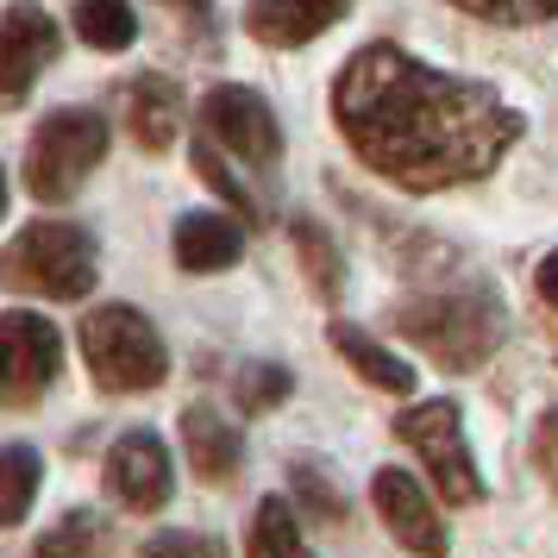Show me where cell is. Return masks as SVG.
<instances>
[{
	"label": "cell",
	"instance_id": "6da1fadb",
	"mask_svg": "<svg viewBox=\"0 0 558 558\" xmlns=\"http://www.w3.org/2000/svg\"><path fill=\"white\" fill-rule=\"evenodd\" d=\"M332 126L364 170L402 195H446L489 177L527 120L489 82L446 76L402 45H364L332 76Z\"/></svg>",
	"mask_w": 558,
	"mask_h": 558
},
{
	"label": "cell",
	"instance_id": "7a4b0ae2",
	"mask_svg": "<svg viewBox=\"0 0 558 558\" xmlns=\"http://www.w3.org/2000/svg\"><path fill=\"white\" fill-rule=\"evenodd\" d=\"M396 332L439 364V371H483L502 345V302L489 289H446V295H414L396 314Z\"/></svg>",
	"mask_w": 558,
	"mask_h": 558
},
{
	"label": "cell",
	"instance_id": "3957f363",
	"mask_svg": "<svg viewBox=\"0 0 558 558\" xmlns=\"http://www.w3.org/2000/svg\"><path fill=\"white\" fill-rule=\"evenodd\" d=\"M82 364L101 396H145L170 383V345L132 302H101L82 314Z\"/></svg>",
	"mask_w": 558,
	"mask_h": 558
},
{
	"label": "cell",
	"instance_id": "277c9868",
	"mask_svg": "<svg viewBox=\"0 0 558 558\" xmlns=\"http://www.w3.org/2000/svg\"><path fill=\"white\" fill-rule=\"evenodd\" d=\"M95 277H101V239L76 220H32L0 252V282L45 295V302H82Z\"/></svg>",
	"mask_w": 558,
	"mask_h": 558
},
{
	"label": "cell",
	"instance_id": "5b68a950",
	"mask_svg": "<svg viewBox=\"0 0 558 558\" xmlns=\"http://www.w3.org/2000/svg\"><path fill=\"white\" fill-rule=\"evenodd\" d=\"M107 113L95 107H57L45 113L26 138V195L45 207H63L70 195H82V182L107 163Z\"/></svg>",
	"mask_w": 558,
	"mask_h": 558
},
{
	"label": "cell",
	"instance_id": "8992f818",
	"mask_svg": "<svg viewBox=\"0 0 558 558\" xmlns=\"http://www.w3.org/2000/svg\"><path fill=\"white\" fill-rule=\"evenodd\" d=\"M396 439L427 464L439 502H452V508L483 502V471H477L471 439H464V408L458 402H414V408H402V414H396Z\"/></svg>",
	"mask_w": 558,
	"mask_h": 558
},
{
	"label": "cell",
	"instance_id": "52a82bcc",
	"mask_svg": "<svg viewBox=\"0 0 558 558\" xmlns=\"http://www.w3.org/2000/svg\"><path fill=\"white\" fill-rule=\"evenodd\" d=\"M63 377V332L51 314L7 307L0 314V408H32Z\"/></svg>",
	"mask_w": 558,
	"mask_h": 558
},
{
	"label": "cell",
	"instance_id": "ba28073f",
	"mask_svg": "<svg viewBox=\"0 0 558 558\" xmlns=\"http://www.w3.org/2000/svg\"><path fill=\"white\" fill-rule=\"evenodd\" d=\"M63 51V32L38 0L0 7V101H26L32 82L45 76Z\"/></svg>",
	"mask_w": 558,
	"mask_h": 558
},
{
	"label": "cell",
	"instance_id": "9c48e42d",
	"mask_svg": "<svg viewBox=\"0 0 558 558\" xmlns=\"http://www.w3.org/2000/svg\"><path fill=\"white\" fill-rule=\"evenodd\" d=\"M202 120H207V132H214L232 157H245V163H277L282 157V126H277V113H270V101L252 95V88H239V82L207 88Z\"/></svg>",
	"mask_w": 558,
	"mask_h": 558
},
{
	"label": "cell",
	"instance_id": "30bf717a",
	"mask_svg": "<svg viewBox=\"0 0 558 558\" xmlns=\"http://www.w3.org/2000/svg\"><path fill=\"white\" fill-rule=\"evenodd\" d=\"M107 489H113L126 508H138V514H157V508L177 496L170 446H163L151 427H126L113 446H107Z\"/></svg>",
	"mask_w": 558,
	"mask_h": 558
},
{
	"label": "cell",
	"instance_id": "8fae6325",
	"mask_svg": "<svg viewBox=\"0 0 558 558\" xmlns=\"http://www.w3.org/2000/svg\"><path fill=\"white\" fill-rule=\"evenodd\" d=\"M371 502H377L383 527L396 533L408 553H446V514L421 489V477H408L402 464H389V471L371 477Z\"/></svg>",
	"mask_w": 558,
	"mask_h": 558
},
{
	"label": "cell",
	"instance_id": "7c38bea8",
	"mask_svg": "<svg viewBox=\"0 0 558 558\" xmlns=\"http://www.w3.org/2000/svg\"><path fill=\"white\" fill-rule=\"evenodd\" d=\"M352 13V0H252L245 7V32L270 51H302L320 32H332Z\"/></svg>",
	"mask_w": 558,
	"mask_h": 558
},
{
	"label": "cell",
	"instance_id": "4fadbf2b",
	"mask_svg": "<svg viewBox=\"0 0 558 558\" xmlns=\"http://www.w3.org/2000/svg\"><path fill=\"white\" fill-rule=\"evenodd\" d=\"M170 245H177V264L189 270V277H220V270H232V264L245 257V227H239L232 214L195 207V214L177 220Z\"/></svg>",
	"mask_w": 558,
	"mask_h": 558
},
{
	"label": "cell",
	"instance_id": "5bb4252c",
	"mask_svg": "<svg viewBox=\"0 0 558 558\" xmlns=\"http://www.w3.org/2000/svg\"><path fill=\"white\" fill-rule=\"evenodd\" d=\"M120 107H126V132L138 151H170L182 132V88L170 76H132L126 95H120Z\"/></svg>",
	"mask_w": 558,
	"mask_h": 558
},
{
	"label": "cell",
	"instance_id": "9a60e30c",
	"mask_svg": "<svg viewBox=\"0 0 558 558\" xmlns=\"http://www.w3.org/2000/svg\"><path fill=\"white\" fill-rule=\"evenodd\" d=\"M182 446H189V464H195V477L207 483H232L239 477V464H245V433L232 427L220 408H182Z\"/></svg>",
	"mask_w": 558,
	"mask_h": 558
},
{
	"label": "cell",
	"instance_id": "2e32d148",
	"mask_svg": "<svg viewBox=\"0 0 558 558\" xmlns=\"http://www.w3.org/2000/svg\"><path fill=\"white\" fill-rule=\"evenodd\" d=\"M327 345L345 357V364H352L371 389H383V396H414V364H402V357L389 352V345H377L364 327H352V320H332Z\"/></svg>",
	"mask_w": 558,
	"mask_h": 558
},
{
	"label": "cell",
	"instance_id": "e0dca14e",
	"mask_svg": "<svg viewBox=\"0 0 558 558\" xmlns=\"http://www.w3.org/2000/svg\"><path fill=\"white\" fill-rule=\"evenodd\" d=\"M289 502L302 508V521H314V527H345V514H352L320 458H289Z\"/></svg>",
	"mask_w": 558,
	"mask_h": 558
},
{
	"label": "cell",
	"instance_id": "ac0fdd59",
	"mask_svg": "<svg viewBox=\"0 0 558 558\" xmlns=\"http://www.w3.org/2000/svg\"><path fill=\"white\" fill-rule=\"evenodd\" d=\"M245 546L264 558H295L307 546V521H302V508L289 502V496H264L252 514V533H245Z\"/></svg>",
	"mask_w": 558,
	"mask_h": 558
},
{
	"label": "cell",
	"instance_id": "d6986e66",
	"mask_svg": "<svg viewBox=\"0 0 558 558\" xmlns=\"http://www.w3.org/2000/svg\"><path fill=\"white\" fill-rule=\"evenodd\" d=\"M38 483H45V458L32 446H0V527H20L38 502Z\"/></svg>",
	"mask_w": 558,
	"mask_h": 558
},
{
	"label": "cell",
	"instance_id": "ffe728a7",
	"mask_svg": "<svg viewBox=\"0 0 558 558\" xmlns=\"http://www.w3.org/2000/svg\"><path fill=\"white\" fill-rule=\"evenodd\" d=\"M70 26L88 51H126L138 38V13H132V0H76Z\"/></svg>",
	"mask_w": 558,
	"mask_h": 558
},
{
	"label": "cell",
	"instance_id": "44dd1931",
	"mask_svg": "<svg viewBox=\"0 0 558 558\" xmlns=\"http://www.w3.org/2000/svg\"><path fill=\"white\" fill-rule=\"evenodd\" d=\"M289 239H295V252H302V264H307V282H314L327 302H339L345 264H339V245L327 239V227H320V220H289Z\"/></svg>",
	"mask_w": 558,
	"mask_h": 558
},
{
	"label": "cell",
	"instance_id": "7402d4cb",
	"mask_svg": "<svg viewBox=\"0 0 558 558\" xmlns=\"http://www.w3.org/2000/svg\"><path fill=\"white\" fill-rule=\"evenodd\" d=\"M232 396H239L245 414H270V408H282L295 396V377H289V364H252V371H239Z\"/></svg>",
	"mask_w": 558,
	"mask_h": 558
},
{
	"label": "cell",
	"instance_id": "603a6c76",
	"mask_svg": "<svg viewBox=\"0 0 558 558\" xmlns=\"http://www.w3.org/2000/svg\"><path fill=\"white\" fill-rule=\"evenodd\" d=\"M101 539H107L101 514H95V508H70L51 533H38V553H45V558H51V553H95Z\"/></svg>",
	"mask_w": 558,
	"mask_h": 558
},
{
	"label": "cell",
	"instance_id": "cb8c5ba5",
	"mask_svg": "<svg viewBox=\"0 0 558 558\" xmlns=\"http://www.w3.org/2000/svg\"><path fill=\"white\" fill-rule=\"evenodd\" d=\"M195 177H202L207 189H214V195L232 207V214H239V220H257V202L245 195V182L232 177V163L214 151V145H195Z\"/></svg>",
	"mask_w": 558,
	"mask_h": 558
},
{
	"label": "cell",
	"instance_id": "d4e9b609",
	"mask_svg": "<svg viewBox=\"0 0 558 558\" xmlns=\"http://www.w3.org/2000/svg\"><path fill=\"white\" fill-rule=\"evenodd\" d=\"M145 553H220V539H207V533H151Z\"/></svg>",
	"mask_w": 558,
	"mask_h": 558
},
{
	"label": "cell",
	"instance_id": "484cf974",
	"mask_svg": "<svg viewBox=\"0 0 558 558\" xmlns=\"http://www.w3.org/2000/svg\"><path fill=\"white\" fill-rule=\"evenodd\" d=\"M458 13H471V20H489V26H514L521 20V7L514 0H452Z\"/></svg>",
	"mask_w": 558,
	"mask_h": 558
},
{
	"label": "cell",
	"instance_id": "4316f807",
	"mask_svg": "<svg viewBox=\"0 0 558 558\" xmlns=\"http://www.w3.org/2000/svg\"><path fill=\"white\" fill-rule=\"evenodd\" d=\"M533 289H539V295H546V302L558 307V245L546 257H539V270H533Z\"/></svg>",
	"mask_w": 558,
	"mask_h": 558
},
{
	"label": "cell",
	"instance_id": "83f0119b",
	"mask_svg": "<svg viewBox=\"0 0 558 558\" xmlns=\"http://www.w3.org/2000/svg\"><path fill=\"white\" fill-rule=\"evenodd\" d=\"M558 13V0H527V7H521V20H553Z\"/></svg>",
	"mask_w": 558,
	"mask_h": 558
},
{
	"label": "cell",
	"instance_id": "f1b7e54d",
	"mask_svg": "<svg viewBox=\"0 0 558 558\" xmlns=\"http://www.w3.org/2000/svg\"><path fill=\"white\" fill-rule=\"evenodd\" d=\"M163 7H207V0H163Z\"/></svg>",
	"mask_w": 558,
	"mask_h": 558
},
{
	"label": "cell",
	"instance_id": "f546056e",
	"mask_svg": "<svg viewBox=\"0 0 558 558\" xmlns=\"http://www.w3.org/2000/svg\"><path fill=\"white\" fill-rule=\"evenodd\" d=\"M0 214H7V170H0Z\"/></svg>",
	"mask_w": 558,
	"mask_h": 558
}]
</instances>
